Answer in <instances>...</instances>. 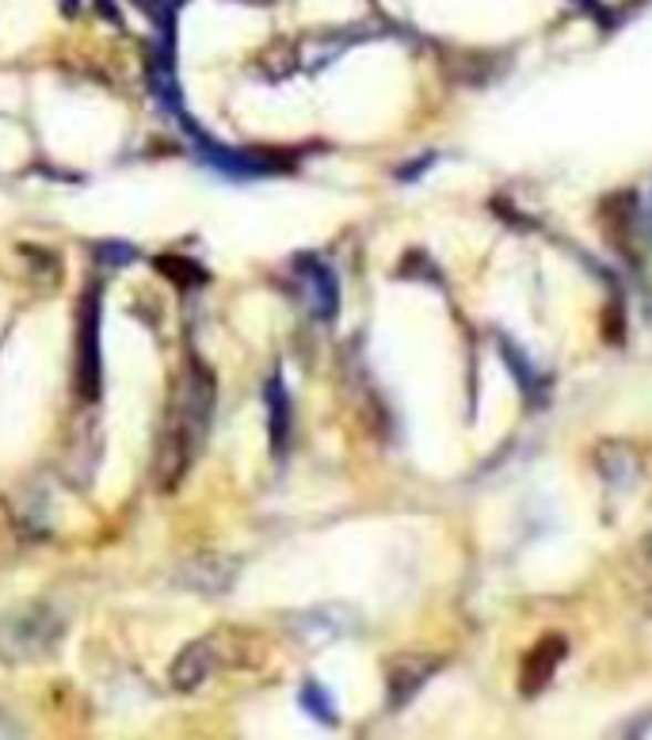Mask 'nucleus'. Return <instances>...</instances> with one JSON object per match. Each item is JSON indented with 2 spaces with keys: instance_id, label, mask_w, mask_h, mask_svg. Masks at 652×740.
<instances>
[{
  "instance_id": "1",
  "label": "nucleus",
  "mask_w": 652,
  "mask_h": 740,
  "mask_svg": "<svg viewBox=\"0 0 652 740\" xmlns=\"http://www.w3.org/2000/svg\"><path fill=\"white\" fill-rule=\"evenodd\" d=\"M210 417H214V374L199 359H192L184 382H179L176 404H172L168 432L157 459V477L165 489L176 485L187 473V466H192V459L199 454L206 428H210Z\"/></svg>"
},
{
  "instance_id": "2",
  "label": "nucleus",
  "mask_w": 652,
  "mask_h": 740,
  "mask_svg": "<svg viewBox=\"0 0 652 740\" xmlns=\"http://www.w3.org/2000/svg\"><path fill=\"white\" fill-rule=\"evenodd\" d=\"M58 634H62L58 615H50L46 607H28L0 626V652L8 660H34L58 641Z\"/></svg>"
},
{
  "instance_id": "3",
  "label": "nucleus",
  "mask_w": 652,
  "mask_h": 740,
  "mask_svg": "<svg viewBox=\"0 0 652 740\" xmlns=\"http://www.w3.org/2000/svg\"><path fill=\"white\" fill-rule=\"evenodd\" d=\"M100 298L96 290H89V302H84V325H81V393L84 398H96L100 386Z\"/></svg>"
},
{
  "instance_id": "4",
  "label": "nucleus",
  "mask_w": 652,
  "mask_h": 740,
  "mask_svg": "<svg viewBox=\"0 0 652 740\" xmlns=\"http://www.w3.org/2000/svg\"><path fill=\"white\" fill-rule=\"evenodd\" d=\"M565 649H569V645L557 638V634H549L546 641L535 645V652H527V665H522V679H519L522 695L542 691V687L549 684V676L557 672V665L565 660Z\"/></svg>"
},
{
  "instance_id": "5",
  "label": "nucleus",
  "mask_w": 652,
  "mask_h": 740,
  "mask_svg": "<svg viewBox=\"0 0 652 740\" xmlns=\"http://www.w3.org/2000/svg\"><path fill=\"white\" fill-rule=\"evenodd\" d=\"M302 275L309 282V302H313V314L321 317V321H332V317H337V306H340L337 275L317 260H302Z\"/></svg>"
},
{
  "instance_id": "6",
  "label": "nucleus",
  "mask_w": 652,
  "mask_h": 740,
  "mask_svg": "<svg viewBox=\"0 0 652 740\" xmlns=\"http://www.w3.org/2000/svg\"><path fill=\"white\" fill-rule=\"evenodd\" d=\"M210 665H214L210 645H206V641H195L192 649L179 652L176 668H172V684H176L179 691H192V687H199L203 679H206V672H210Z\"/></svg>"
},
{
  "instance_id": "7",
  "label": "nucleus",
  "mask_w": 652,
  "mask_h": 740,
  "mask_svg": "<svg viewBox=\"0 0 652 740\" xmlns=\"http://www.w3.org/2000/svg\"><path fill=\"white\" fill-rule=\"evenodd\" d=\"M268 409H271V439H275V446H282L287 443V432H290V398H287V390H282L279 374L268 382Z\"/></svg>"
},
{
  "instance_id": "8",
  "label": "nucleus",
  "mask_w": 652,
  "mask_h": 740,
  "mask_svg": "<svg viewBox=\"0 0 652 740\" xmlns=\"http://www.w3.org/2000/svg\"><path fill=\"white\" fill-rule=\"evenodd\" d=\"M302 707L313 713L317 721H324V726H329V721H337V713H332V707H329V695H324L321 687H306V691H302Z\"/></svg>"
},
{
  "instance_id": "9",
  "label": "nucleus",
  "mask_w": 652,
  "mask_h": 740,
  "mask_svg": "<svg viewBox=\"0 0 652 740\" xmlns=\"http://www.w3.org/2000/svg\"><path fill=\"white\" fill-rule=\"evenodd\" d=\"M100 256H111L115 264H131L137 253L131 245H100ZM115 264H111V268H115Z\"/></svg>"
}]
</instances>
